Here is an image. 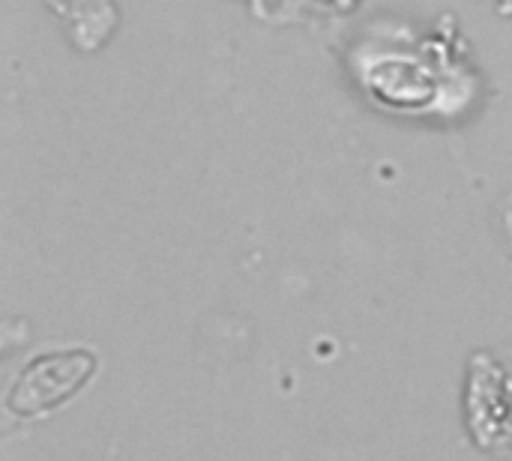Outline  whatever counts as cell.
Wrapping results in <instances>:
<instances>
[{
    "label": "cell",
    "mask_w": 512,
    "mask_h": 461,
    "mask_svg": "<svg viewBox=\"0 0 512 461\" xmlns=\"http://www.w3.org/2000/svg\"><path fill=\"white\" fill-rule=\"evenodd\" d=\"M465 417L480 450L512 461V351H480L471 357Z\"/></svg>",
    "instance_id": "1"
},
{
    "label": "cell",
    "mask_w": 512,
    "mask_h": 461,
    "mask_svg": "<svg viewBox=\"0 0 512 461\" xmlns=\"http://www.w3.org/2000/svg\"><path fill=\"white\" fill-rule=\"evenodd\" d=\"M96 372V357L90 351H57L39 354L24 366L6 393V414L15 420H30L48 414L69 402Z\"/></svg>",
    "instance_id": "2"
},
{
    "label": "cell",
    "mask_w": 512,
    "mask_h": 461,
    "mask_svg": "<svg viewBox=\"0 0 512 461\" xmlns=\"http://www.w3.org/2000/svg\"><path fill=\"white\" fill-rule=\"evenodd\" d=\"M507 225H510V234H512V213H510V219H507Z\"/></svg>",
    "instance_id": "3"
}]
</instances>
